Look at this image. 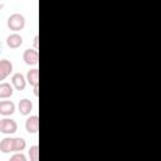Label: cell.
<instances>
[{"label":"cell","mask_w":161,"mask_h":161,"mask_svg":"<svg viewBox=\"0 0 161 161\" xmlns=\"http://www.w3.org/2000/svg\"><path fill=\"white\" fill-rule=\"evenodd\" d=\"M6 25H8V28L10 30L16 33V31L24 29V26H25V18L21 14H19V13H14V14H11L8 18Z\"/></svg>","instance_id":"obj_1"},{"label":"cell","mask_w":161,"mask_h":161,"mask_svg":"<svg viewBox=\"0 0 161 161\" xmlns=\"http://www.w3.org/2000/svg\"><path fill=\"white\" fill-rule=\"evenodd\" d=\"M18 131V123L11 118L0 119V132L4 135H13Z\"/></svg>","instance_id":"obj_2"},{"label":"cell","mask_w":161,"mask_h":161,"mask_svg":"<svg viewBox=\"0 0 161 161\" xmlns=\"http://www.w3.org/2000/svg\"><path fill=\"white\" fill-rule=\"evenodd\" d=\"M23 60L28 64V65H36L38 62H39V53H38V49H33V48H29V49H25L24 53H23Z\"/></svg>","instance_id":"obj_3"},{"label":"cell","mask_w":161,"mask_h":161,"mask_svg":"<svg viewBox=\"0 0 161 161\" xmlns=\"http://www.w3.org/2000/svg\"><path fill=\"white\" fill-rule=\"evenodd\" d=\"M25 130L29 133H36L39 130V117L36 114L30 116L25 121Z\"/></svg>","instance_id":"obj_4"},{"label":"cell","mask_w":161,"mask_h":161,"mask_svg":"<svg viewBox=\"0 0 161 161\" xmlns=\"http://www.w3.org/2000/svg\"><path fill=\"white\" fill-rule=\"evenodd\" d=\"M11 84L15 89L23 91L26 87V78L21 73H14L11 77Z\"/></svg>","instance_id":"obj_5"},{"label":"cell","mask_w":161,"mask_h":161,"mask_svg":"<svg viewBox=\"0 0 161 161\" xmlns=\"http://www.w3.org/2000/svg\"><path fill=\"white\" fill-rule=\"evenodd\" d=\"M13 72V63L8 59H1L0 60V82L4 80L10 73Z\"/></svg>","instance_id":"obj_6"},{"label":"cell","mask_w":161,"mask_h":161,"mask_svg":"<svg viewBox=\"0 0 161 161\" xmlns=\"http://www.w3.org/2000/svg\"><path fill=\"white\" fill-rule=\"evenodd\" d=\"M23 44V36L18 33H13L10 35H8L6 38V45L11 49H16L19 47H21Z\"/></svg>","instance_id":"obj_7"},{"label":"cell","mask_w":161,"mask_h":161,"mask_svg":"<svg viewBox=\"0 0 161 161\" xmlns=\"http://www.w3.org/2000/svg\"><path fill=\"white\" fill-rule=\"evenodd\" d=\"M15 112V104L13 101H0V114L11 116Z\"/></svg>","instance_id":"obj_8"},{"label":"cell","mask_w":161,"mask_h":161,"mask_svg":"<svg viewBox=\"0 0 161 161\" xmlns=\"http://www.w3.org/2000/svg\"><path fill=\"white\" fill-rule=\"evenodd\" d=\"M18 109H19L20 114H23V116L30 114V112H31V109H33V103H31V101L28 99V98L20 99V101H19V104H18Z\"/></svg>","instance_id":"obj_9"},{"label":"cell","mask_w":161,"mask_h":161,"mask_svg":"<svg viewBox=\"0 0 161 161\" xmlns=\"http://www.w3.org/2000/svg\"><path fill=\"white\" fill-rule=\"evenodd\" d=\"M0 151L3 153H10L14 152V138L5 137L0 141Z\"/></svg>","instance_id":"obj_10"},{"label":"cell","mask_w":161,"mask_h":161,"mask_svg":"<svg viewBox=\"0 0 161 161\" xmlns=\"http://www.w3.org/2000/svg\"><path fill=\"white\" fill-rule=\"evenodd\" d=\"M14 93V88H13V84L8 83V82H1L0 83V98L3 99H6V98H10Z\"/></svg>","instance_id":"obj_11"},{"label":"cell","mask_w":161,"mask_h":161,"mask_svg":"<svg viewBox=\"0 0 161 161\" xmlns=\"http://www.w3.org/2000/svg\"><path fill=\"white\" fill-rule=\"evenodd\" d=\"M26 82L30 84V86H36L39 84V69L38 68H33L30 70H28L26 73Z\"/></svg>","instance_id":"obj_12"},{"label":"cell","mask_w":161,"mask_h":161,"mask_svg":"<svg viewBox=\"0 0 161 161\" xmlns=\"http://www.w3.org/2000/svg\"><path fill=\"white\" fill-rule=\"evenodd\" d=\"M26 147V141L23 137L14 138V152H21Z\"/></svg>","instance_id":"obj_13"},{"label":"cell","mask_w":161,"mask_h":161,"mask_svg":"<svg viewBox=\"0 0 161 161\" xmlns=\"http://www.w3.org/2000/svg\"><path fill=\"white\" fill-rule=\"evenodd\" d=\"M29 157L31 161H38L39 160V146L34 145L29 148Z\"/></svg>","instance_id":"obj_14"},{"label":"cell","mask_w":161,"mask_h":161,"mask_svg":"<svg viewBox=\"0 0 161 161\" xmlns=\"http://www.w3.org/2000/svg\"><path fill=\"white\" fill-rule=\"evenodd\" d=\"M10 161H26V157L21 152H16L10 157Z\"/></svg>","instance_id":"obj_15"},{"label":"cell","mask_w":161,"mask_h":161,"mask_svg":"<svg viewBox=\"0 0 161 161\" xmlns=\"http://www.w3.org/2000/svg\"><path fill=\"white\" fill-rule=\"evenodd\" d=\"M38 40H39V36H38V35H35V36H34V42H33V43H34V48H35V49H38V45H39Z\"/></svg>","instance_id":"obj_16"},{"label":"cell","mask_w":161,"mask_h":161,"mask_svg":"<svg viewBox=\"0 0 161 161\" xmlns=\"http://www.w3.org/2000/svg\"><path fill=\"white\" fill-rule=\"evenodd\" d=\"M34 96H35V97H38V96H39V84L34 86Z\"/></svg>","instance_id":"obj_17"}]
</instances>
